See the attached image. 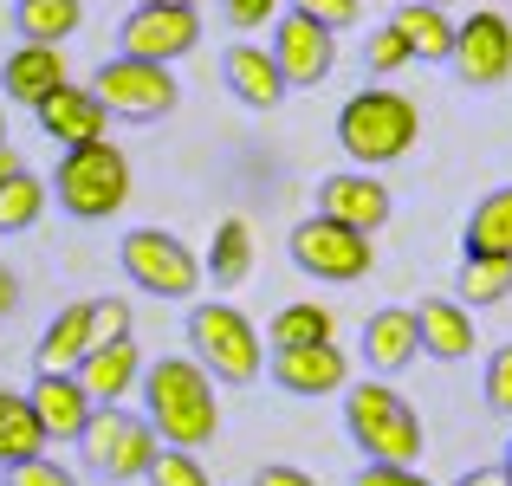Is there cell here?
<instances>
[{"label": "cell", "mask_w": 512, "mask_h": 486, "mask_svg": "<svg viewBox=\"0 0 512 486\" xmlns=\"http://www.w3.org/2000/svg\"><path fill=\"white\" fill-rule=\"evenodd\" d=\"M143 422L156 428L163 448H208L221 435V402H214V376L195 357H163L143 363Z\"/></svg>", "instance_id": "6da1fadb"}, {"label": "cell", "mask_w": 512, "mask_h": 486, "mask_svg": "<svg viewBox=\"0 0 512 486\" xmlns=\"http://www.w3.org/2000/svg\"><path fill=\"white\" fill-rule=\"evenodd\" d=\"M344 428L370 461L383 467H415L422 461V415L409 409V396H396V383L383 376H363V383H344Z\"/></svg>", "instance_id": "7a4b0ae2"}, {"label": "cell", "mask_w": 512, "mask_h": 486, "mask_svg": "<svg viewBox=\"0 0 512 486\" xmlns=\"http://www.w3.org/2000/svg\"><path fill=\"white\" fill-rule=\"evenodd\" d=\"M422 137V111L402 91H357V98L338 111V143L357 169H383V162H402Z\"/></svg>", "instance_id": "3957f363"}, {"label": "cell", "mask_w": 512, "mask_h": 486, "mask_svg": "<svg viewBox=\"0 0 512 486\" xmlns=\"http://www.w3.org/2000/svg\"><path fill=\"white\" fill-rule=\"evenodd\" d=\"M46 188L72 221H111L130 201V162H124L117 143H78V150L59 156V169H52Z\"/></svg>", "instance_id": "277c9868"}, {"label": "cell", "mask_w": 512, "mask_h": 486, "mask_svg": "<svg viewBox=\"0 0 512 486\" xmlns=\"http://www.w3.org/2000/svg\"><path fill=\"white\" fill-rule=\"evenodd\" d=\"M188 350H195V363L214 376V383H234V389H247L253 376L266 370V350H260L253 318L234 312L227 299H201L195 312H188Z\"/></svg>", "instance_id": "5b68a950"}, {"label": "cell", "mask_w": 512, "mask_h": 486, "mask_svg": "<svg viewBox=\"0 0 512 486\" xmlns=\"http://www.w3.org/2000/svg\"><path fill=\"white\" fill-rule=\"evenodd\" d=\"M78 454H85L91 474H104L111 486H130V480L150 474V461L163 454V441H156V428L143 422V415H130V409L111 402V409H91L85 435H78Z\"/></svg>", "instance_id": "8992f818"}, {"label": "cell", "mask_w": 512, "mask_h": 486, "mask_svg": "<svg viewBox=\"0 0 512 486\" xmlns=\"http://www.w3.org/2000/svg\"><path fill=\"white\" fill-rule=\"evenodd\" d=\"M286 253H292V266H299L305 279H318V286H357V279L376 266L370 234L331 221V214H305V221L292 227Z\"/></svg>", "instance_id": "52a82bcc"}, {"label": "cell", "mask_w": 512, "mask_h": 486, "mask_svg": "<svg viewBox=\"0 0 512 486\" xmlns=\"http://www.w3.org/2000/svg\"><path fill=\"white\" fill-rule=\"evenodd\" d=\"M91 91H98L104 117H124V124H156L182 104V85H175L169 65H150V59H104L91 72Z\"/></svg>", "instance_id": "ba28073f"}, {"label": "cell", "mask_w": 512, "mask_h": 486, "mask_svg": "<svg viewBox=\"0 0 512 486\" xmlns=\"http://www.w3.org/2000/svg\"><path fill=\"white\" fill-rule=\"evenodd\" d=\"M117 260H124L130 286L150 292V299H195V286H201L195 247L175 240L169 227H130L124 247H117Z\"/></svg>", "instance_id": "9c48e42d"}, {"label": "cell", "mask_w": 512, "mask_h": 486, "mask_svg": "<svg viewBox=\"0 0 512 486\" xmlns=\"http://www.w3.org/2000/svg\"><path fill=\"white\" fill-rule=\"evenodd\" d=\"M454 78L467 91H493L512 78V20L493 7H474L461 26H454V52H448Z\"/></svg>", "instance_id": "30bf717a"}, {"label": "cell", "mask_w": 512, "mask_h": 486, "mask_svg": "<svg viewBox=\"0 0 512 486\" xmlns=\"http://www.w3.org/2000/svg\"><path fill=\"white\" fill-rule=\"evenodd\" d=\"M201 46V13L195 7H130L117 26V52L124 59H150V65H175Z\"/></svg>", "instance_id": "8fae6325"}, {"label": "cell", "mask_w": 512, "mask_h": 486, "mask_svg": "<svg viewBox=\"0 0 512 486\" xmlns=\"http://www.w3.org/2000/svg\"><path fill=\"white\" fill-rule=\"evenodd\" d=\"M273 65L279 78H286V91H312L331 78V65H338V33H325L318 20H305V13H279L273 20Z\"/></svg>", "instance_id": "7c38bea8"}, {"label": "cell", "mask_w": 512, "mask_h": 486, "mask_svg": "<svg viewBox=\"0 0 512 486\" xmlns=\"http://www.w3.org/2000/svg\"><path fill=\"white\" fill-rule=\"evenodd\" d=\"M389 188L376 182V169H338L318 182V214H331V221L357 227V234H376V227L389 221Z\"/></svg>", "instance_id": "4fadbf2b"}, {"label": "cell", "mask_w": 512, "mask_h": 486, "mask_svg": "<svg viewBox=\"0 0 512 486\" xmlns=\"http://www.w3.org/2000/svg\"><path fill=\"white\" fill-rule=\"evenodd\" d=\"M273 383L286 389V396H338V389L350 383V357L338 350V337L331 344H305V350H273Z\"/></svg>", "instance_id": "5bb4252c"}, {"label": "cell", "mask_w": 512, "mask_h": 486, "mask_svg": "<svg viewBox=\"0 0 512 486\" xmlns=\"http://www.w3.org/2000/svg\"><path fill=\"white\" fill-rule=\"evenodd\" d=\"M33 117H39V130H46L52 143H65V150H78V143H104V124H111L104 104H98V91L72 85V78H65L52 98H39Z\"/></svg>", "instance_id": "9a60e30c"}, {"label": "cell", "mask_w": 512, "mask_h": 486, "mask_svg": "<svg viewBox=\"0 0 512 486\" xmlns=\"http://www.w3.org/2000/svg\"><path fill=\"white\" fill-rule=\"evenodd\" d=\"M26 402H33L39 428H46V441H78L91 422V396L78 389L72 370H33V389H26Z\"/></svg>", "instance_id": "2e32d148"}, {"label": "cell", "mask_w": 512, "mask_h": 486, "mask_svg": "<svg viewBox=\"0 0 512 486\" xmlns=\"http://www.w3.org/2000/svg\"><path fill=\"white\" fill-rule=\"evenodd\" d=\"M72 376H78V389L91 396V409H111V402H124L130 389L143 383V350L130 344V337H124V344H91L85 357H78Z\"/></svg>", "instance_id": "e0dca14e"}, {"label": "cell", "mask_w": 512, "mask_h": 486, "mask_svg": "<svg viewBox=\"0 0 512 486\" xmlns=\"http://www.w3.org/2000/svg\"><path fill=\"white\" fill-rule=\"evenodd\" d=\"M422 357V337H415V312L409 305H383V312L363 318V363H370V376H396L409 370V363Z\"/></svg>", "instance_id": "ac0fdd59"}, {"label": "cell", "mask_w": 512, "mask_h": 486, "mask_svg": "<svg viewBox=\"0 0 512 486\" xmlns=\"http://www.w3.org/2000/svg\"><path fill=\"white\" fill-rule=\"evenodd\" d=\"M65 85V52L59 46H13L7 65H0V91H7V104H26L33 111L39 98H52V91Z\"/></svg>", "instance_id": "d6986e66"}, {"label": "cell", "mask_w": 512, "mask_h": 486, "mask_svg": "<svg viewBox=\"0 0 512 486\" xmlns=\"http://www.w3.org/2000/svg\"><path fill=\"white\" fill-rule=\"evenodd\" d=\"M415 337L435 363H461L474 357V312L461 299H422L415 305Z\"/></svg>", "instance_id": "ffe728a7"}, {"label": "cell", "mask_w": 512, "mask_h": 486, "mask_svg": "<svg viewBox=\"0 0 512 486\" xmlns=\"http://www.w3.org/2000/svg\"><path fill=\"white\" fill-rule=\"evenodd\" d=\"M221 78H227V91H234L247 111H273V104H286V78H279V65H273L266 46H227Z\"/></svg>", "instance_id": "44dd1931"}, {"label": "cell", "mask_w": 512, "mask_h": 486, "mask_svg": "<svg viewBox=\"0 0 512 486\" xmlns=\"http://www.w3.org/2000/svg\"><path fill=\"white\" fill-rule=\"evenodd\" d=\"M389 26L402 33L409 59H422V65H448V52H454V20H448V7H428V0H402V7L389 13Z\"/></svg>", "instance_id": "7402d4cb"}, {"label": "cell", "mask_w": 512, "mask_h": 486, "mask_svg": "<svg viewBox=\"0 0 512 486\" xmlns=\"http://www.w3.org/2000/svg\"><path fill=\"white\" fill-rule=\"evenodd\" d=\"M85 350H91V299H78V305H65V312L39 331L33 363H39V370H78Z\"/></svg>", "instance_id": "603a6c76"}, {"label": "cell", "mask_w": 512, "mask_h": 486, "mask_svg": "<svg viewBox=\"0 0 512 486\" xmlns=\"http://www.w3.org/2000/svg\"><path fill=\"white\" fill-rule=\"evenodd\" d=\"M85 20V0H13V33L26 46H65Z\"/></svg>", "instance_id": "cb8c5ba5"}, {"label": "cell", "mask_w": 512, "mask_h": 486, "mask_svg": "<svg viewBox=\"0 0 512 486\" xmlns=\"http://www.w3.org/2000/svg\"><path fill=\"white\" fill-rule=\"evenodd\" d=\"M247 273H253V227L240 221V214H227V221L214 227V247H208V260H201V279H214L221 292H234Z\"/></svg>", "instance_id": "d4e9b609"}, {"label": "cell", "mask_w": 512, "mask_h": 486, "mask_svg": "<svg viewBox=\"0 0 512 486\" xmlns=\"http://www.w3.org/2000/svg\"><path fill=\"white\" fill-rule=\"evenodd\" d=\"M46 448L52 441H46V428H39L33 402H26L20 389H0V467L33 461V454H46Z\"/></svg>", "instance_id": "484cf974"}, {"label": "cell", "mask_w": 512, "mask_h": 486, "mask_svg": "<svg viewBox=\"0 0 512 486\" xmlns=\"http://www.w3.org/2000/svg\"><path fill=\"white\" fill-rule=\"evenodd\" d=\"M266 337H273V350L331 344V337H338V318H331V305H318V299H305V305H279L273 324H266Z\"/></svg>", "instance_id": "4316f807"}, {"label": "cell", "mask_w": 512, "mask_h": 486, "mask_svg": "<svg viewBox=\"0 0 512 486\" xmlns=\"http://www.w3.org/2000/svg\"><path fill=\"white\" fill-rule=\"evenodd\" d=\"M461 240H467V253H506V260H512V182L474 201Z\"/></svg>", "instance_id": "83f0119b"}, {"label": "cell", "mask_w": 512, "mask_h": 486, "mask_svg": "<svg viewBox=\"0 0 512 486\" xmlns=\"http://www.w3.org/2000/svg\"><path fill=\"white\" fill-rule=\"evenodd\" d=\"M454 292L474 299V305L512 299V260H506V253H461V279H454Z\"/></svg>", "instance_id": "f1b7e54d"}, {"label": "cell", "mask_w": 512, "mask_h": 486, "mask_svg": "<svg viewBox=\"0 0 512 486\" xmlns=\"http://www.w3.org/2000/svg\"><path fill=\"white\" fill-rule=\"evenodd\" d=\"M46 201H52V188L39 182L33 169H20L7 188H0V240H7V234H26V227L46 214Z\"/></svg>", "instance_id": "f546056e"}, {"label": "cell", "mask_w": 512, "mask_h": 486, "mask_svg": "<svg viewBox=\"0 0 512 486\" xmlns=\"http://www.w3.org/2000/svg\"><path fill=\"white\" fill-rule=\"evenodd\" d=\"M143 480H150V486H214L208 467H201V454H188V448H163Z\"/></svg>", "instance_id": "4dcf8cb0"}, {"label": "cell", "mask_w": 512, "mask_h": 486, "mask_svg": "<svg viewBox=\"0 0 512 486\" xmlns=\"http://www.w3.org/2000/svg\"><path fill=\"white\" fill-rule=\"evenodd\" d=\"M363 65H370V78H389V72H402V65H415V59H409V46H402V33L383 20L370 39H363Z\"/></svg>", "instance_id": "1f68e13d"}, {"label": "cell", "mask_w": 512, "mask_h": 486, "mask_svg": "<svg viewBox=\"0 0 512 486\" xmlns=\"http://www.w3.org/2000/svg\"><path fill=\"white\" fill-rule=\"evenodd\" d=\"M7 474V486H78L72 467H59L52 454H33V461H13V467H0Z\"/></svg>", "instance_id": "d6a6232c"}, {"label": "cell", "mask_w": 512, "mask_h": 486, "mask_svg": "<svg viewBox=\"0 0 512 486\" xmlns=\"http://www.w3.org/2000/svg\"><path fill=\"white\" fill-rule=\"evenodd\" d=\"M292 13H305V20H318L325 33H344V26L363 20V0H286Z\"/></svg>", "instance_id": "836d02e7"}, {"label": "cell", "mask_w": 512, "mask_h": 486, "mask_svg": "<svg viewBox=\"0 0 512 486\" xmlns=\"http://www.w3.org/2000/svg\"><path fill=\"white\" fill-rule=\"evenodd\" d=\"M130 337V305L124 299H91V344H124Z\"/></svg>", "instance_id": "e575fe53"}, {"label": "cell", "mask_w": 512, "mask_h": 486, "mask_svg": "<svg viewBox=\"0 0 512 486\" xmlns=\"http://www.w3.org/2000/svg\"><path fill=\"white\" fill-rule=\"evenodd\" d=\"M487 409L493 415H512V344H500L487 357Z\"/></svg>", "instance_id": "d590c367"}, {"label": "cell", "mask_w": 512, "mask_h": 486, "mask_svg": "<svg viewBox=\"0 0 512 486\" xmlns=\"http://www.w3.org/2000/svg\"><path fill=\"white\" fill-rule=\"evenodd\" d=\"M221 13H227V26L253 33V26H273L286 13V0H221Z\"/></svg>", "instance_id": "8d00e7d4"}, {"label": "cell", "mask_w": 512, "mask_h": 486, "mask_svg": "<svg viewBox=\"0 0 512 486\" xmlns=\"http://www.w3.org/2000/svg\"><path fill=\"white\" fill-rule=\"evenodd\" d=\"M357 486H428L422 474H415V467H383V461H370L357 474Z\"/></svg>", "instance_id": "74e56055"}, {"label": "cell", "mask_w": 512, "mask_h": 486, "mask_svg": "<svg viewBox=\"0 0 512 486\" xmlns=\"http://www.w3.org/2000/svg\"><path fill=\"white\" fill-rule=\"evenodd\" d=\"M253 486H318L305 467H286V461H266L260 474H253Z\"/></svg>", "instance_id": "f35d334b"}, {"label": "cell", "mask_w": 512, "mask_h": 486, "mask_svg": "<svg viewBox=\"0 0 512 486\" xmlns=\"http://www.w3.org/2000/svg\"><path fill=\"white\" fill-rule=\"evenodd\" d=\"M13 305H20V279H13V273H7V266H0V318H7V312H13Z\"/></svg>", "instance_id": "ab89813d"}, {"label": "cell", "mask_w": 512, "mask_h": 486, "mask_svg": "<svg viewBox=\"0 0 512 486\" xmlns=\"http://www.w3.org/2000/svg\"><path fill=\"white\" fill-rule=\"evenodd\" d=\"M20 169H26V162H20V150H13V143H0V188H7Z\"/></svg>", "instance_id": "60d3db41"}, {"label": "cell", "mask_w": 512, "mask_h": 486, "mask_svg": "<svg viewBox=\"0 0 512 486\" xmlns=\"http://www.w3.org/2000/svg\"><path fill=\"white\" fill-rule=\"evenodd\" d=\"M454 486H506V474H500V467H474V474H461Z\"/></svg>", "instance_id": "b9f144b4"}, {"label": "cell", "mask_w": 512, "mask_h": 486, "mask_svg": "<svg viewBox=\"0 0 512 486\" xmlns=\"http://www.w3.org/2000/svg\"><path fill=\"white\" fill-rule=\"evenodd\" d=\"M137 7H201V0H137Z\"/></svg>", "instance_id": "7bdbcfd3"}, {"label": "cell", "mask_w": 512, "mask_h": 486, "mask_svg": "<svg viewBox=\"0 0 512 486\" xmlns=\"http://www.w3.org/2000/svg\"><path fill=\"white\" fill-rule=\"evenodd\" d=\"M500 474H506V486H512V441H506V454H500Z\"/></svg>", "instance_id": "ee69618b"}, {"label": "cell", "mask_w": 512, "mask_h": 486, "mask_svg": "<svg viewBox=\"0 0 512 486\" xmlns=\"http://www.w3.org/2000/svg\"><path fill=\"white\" fill-rule=\"evenodd\" d=\"M428 7H454V0H428Z\"/></svg>", "instance_id": "f6af8a7d"}, {"label": "cell", "mask_w": 512, "mask_h": 486, "mask_svg": "<svg viewBox=\"0 0 512 486\" xmlns=\"http://www.w3.org/2000/svg\"><path fill=\"white\" fill-rule=\"evenodd\" d=\"M0 143H7V117H0Z\"/></svg>", "instance_id": "bcb514c9"}]
</instances>
